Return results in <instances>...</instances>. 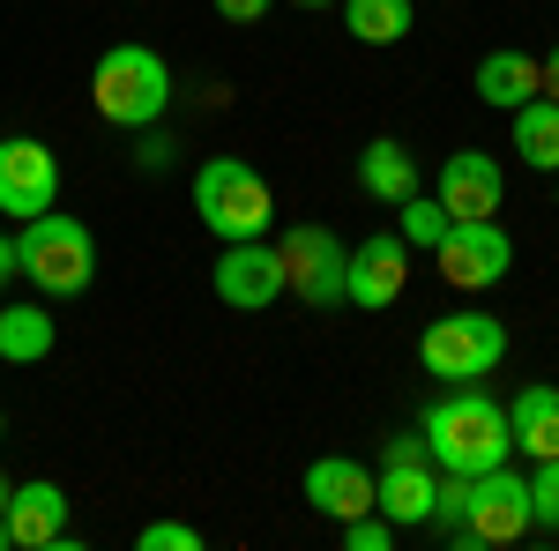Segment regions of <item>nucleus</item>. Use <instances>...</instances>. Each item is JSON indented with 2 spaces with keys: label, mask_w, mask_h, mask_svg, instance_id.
<instances>
[{
  "label": "nucleus",
  "mask_w": 559,
  "mask_h": 551,
  "mask_svg": "<svg viewBox=\"0 0 559 551\" xmlns=\"http://www.w3.org/2000/svg\"><path fill=\"white\" fill-rule=\"evenodd\" d=\"M344 31L358 45H403L411 38V0H336Z\"/></svg>",
  "instance_id": "412c9836"
},
{
  "label": "nucleus",
  "mask_w": 559,
  "mask_h": 551,
  "mask_svg": "<svg viewBox=\"0 0 559 551\" xmlns=\"http://www.w3.org/2000/svg\"><path fill=\"white\" fill-rule=\"evenodd\" d=\"M418 432H426V455H432L440 477H448V469H455V477H485V469H500L508 455H515L508 403H492V395L471 387V381H455L448 395H432Z\"/></svg>",
  "instance_id": "f257e3e1"
},
{
  "label": "nucleus",
  "mask_w": 559,
  "mask_h": 551,
  "mask_svg": "<svg viewBox=\"0 0 559 551\" xmlns=\"http://www.w3.org/2000/svg\"><path fill=\"white\" fill-rule=\"evenodd\" d=\"M306 507L329 514V522L366 514L373 507V469L358 463V455H321V463H306Z\"/></svg>",
  "instance_id": "4468645a"
},
{
  "label": "nucleus",
  "mask_w": 559,
  "mask_h": 551,
  "mask_svg": "<svg viewBox=\"0 0 559 551\" xmlns=\"http://www.w3.org/2000/svg\"><path fill=\"white\" fill-rule=\"evenodd\" d=\"M15 276H23V261H15V239H8V231H0V291H8V284H15Z\"/></svg>",
  "instance_id": "c85d7f7f"
},
{
  "label": "nucleus",
  "mask_w": 559,
  "mask_h": 551,
  "mask_svg": "<svg viewBox=\"0 0 559 551\" xmlns=\"http://www.w3.org/2000/svg\"><path fill=\"white\" fill-rule=\"evenodd\" d=\"M508 358V321L500 313H440L426 321V336H418V366H426L432 381H485L492 366Z\"/></svg>",
  "instance_id": "39448f33"
},
{
  "label": "nucleus",
  "mask_w": 559,
  "mask_h": 551,
  "mask_svg": "<svg viewBox=\"0 0 559 551\" xmlns=\"http://www.w3.org/2000/svg\"><path fill=\"white\" fill-rule=\"evenodd\" d=\"M358 187H366L373 202L395 209V202H411V194H418V157H411L395 134H381V142H366V149H358Z\"/></svg>",
  "instance_id": "f3484780"
},
{
  "label": "nucleus",
  "mask_w": 559,
  "mask_h": 551,
  "mask_svg": "<svg viewBox=\"0 0 559 551\" xmlns=\"http://www.w3.org/2000/svg\"><path fill=\"white\" fill-rule=\"evenodd\" d=\"M210 291L224 298V306H239V313H261V306L284 298V254L261 247V239H231V247L210 261Z\"/></svg>",
  "instance_id": "9b49d317"
},
{
  "label": "nucleus",
  "mask_w": 559,
  "mask_h": 551,
  "mask_svg": "<svg viewBox=\"0 0 559 551\" xmlns=\"http://www.w3.org/2000/svg\"><path fill=\"white\" fill-rule=\"evenodd\" d=\"M388 544H395V522H388L381 507H366V514L344 522V551H388Z\"/></svg>",
  "instance_id": "b1692460"
},
{
  "label": "nucleus",
  "mask_w": 559,
  "mask_h": 551,
  "mask_svg": "<svg viewBox=\"0 0 559 551\" xmlns=\"http://www.w3.org/2000/svg\"><path fill=\"white\" fill-rule=\"evenodd\" d=\"M381 463H432V455H426V432H403V440H388Z\"/></svg>",
  "instance_id": "a878e982"
},
{
  "label": "nucleus",
  "mask_w": 559,
  "mask_h": 551,
  "mask_svg": "<svg viewBox=\"0 0 559 551\" xmlns=\"http://www.w3.org/2000/svg\"><path fill=\"white\" fill-rule=\"evenodd\" d=\"M60 202V157L31 142V134H8L0 142V216H15V224H31Z\"/></svg>",
  "instance_id": "1a4fd4ad"
},
{
  "label": "nucleus",
  "mask_w": 559,
  "mask_h": 551,
  "mask_svg": "<svg viewBox=\"0 0 559 551\" xmlns=\"http://www.w3.org/2000/svg\"><path fill=\"white\" fill-rule=\"evenodd\" d=\"M0 432H8V418H0Z\"/></svg>",
  "instance_id": "473e14b6"
},
{
  "label": "nucleus",
  "mask_w": 559,
  "mask_h": 551,
  "mask_svg": "<svg viewBox=\"0 0 559 551\" xmlns=\"http://www.w3.org/2000/svg\"><path fill=\"white\" fill-rule=\"evenodd\" d=\"M142 551H202V529L194 522H150L142 529Z\"/></svg>",
  "instance_id": "393cba45"
},
{
  "label": "nucleus",
  "mask_w": 559,
  "mask_h": 551,
  "mask_svg": "<svg viewBox=\"0 0 559 551\" xmlns=\"http://www.w3.org/2000/svg\"><path fill=\"white\" fill-rule=\"evenodd\" d=\"M210 8L224 15V23H261V15H269L276 0H210Z\"/></svg>",
  "instance_id": "bb28decb"
},
{
  "label": "nucleus",
  "mask_w": 559,
  "mask_h": 551,
  "mask_svg": "<svg viewBox=\"0 0 559 551\" xmlns=\"http://www.w3.org/2000/svg\"><path fill=\"white\" fill-rule=\"evenodd\" d=\"M432 254H440V276L455 291H492L515 268V239L500 231V216H463V224H448V239Z\"/></svg>",
  "instance_id": "6e6552de"
},
{
  "label": "nucleus",
  "mask_w": 559,
  "mask_h": 551,
  "mask_svg": "<svg viewBox=\"0 0 559 551\" xmlns=\"http://www.w3.org/2000/svg\"><path fill=\"white\" fill-rule=\"evenodd\" d=\"M432 500H440L432 463H381V477H373V507H381L395 529H426Z\"/></svg>",
  "instance_id": "2eb2a0df"
},
{
  "label": "nucleus",
  "mask_w": 559,
  "mask_h": 551,
  "mask_svg": "<svg viewBox=\"0 0 559 551\" xmlns=\"http://www.w3.org/2000/svg\"><path fill=\"white\" fill-rule=\"evenodd\" d=\"M90 105H97V120H112V128H157L165 120V105H173V68H165V52L157 45H105L97 52V68H90Z\"/></svg>",
  "instance_id": "f03ea898"
},
{
  "label": "nucleus",
  "mask_w": 559,
  "mask_h": 551,
  "mask_svg": "<svg viewBox=\"0 0 559 551\" xmlns=\"http://www.w3.org/2000/svg\"><path fill=\"white\" fill-rule=\"evenodd\" d=\"M530 522L559 529V455H545V463L530 469Z\"/></svg>",
  "instance_id": "5701e85b"
},
{
  "label": "nucleus",
  "mask_w": 559,
  "mask_h": 551,
  "mask_svg": "<svg viewBox=\"0 0 559 551\" xmlns=\"http://www.w3.org/2000/svg\"><path fill=\"white\" fill-rule=\"evenodd\" d=\"M432 202L455 216H500V202H508V171H500V157H485V149H455L448 165H440V187H432Z\"/></svg>",
  "instance_id": "f8f14e48"
},
{
  "label": "nucleus",
  "mask_w": 559,
  "mask_h": 551,
  "mask_svg": "<svg viewBox=\"0 0 559 551\" xmlns=\"http://www.w3.org/2000/svg\"><path fill=\"white\" fill-rule=\"evenodd\" d=\"M537 97V60L515 52V45H500V52H485L477 60V105H500V112H515Z\"/></svg>",
  "instance_id": "a211bd4d"
},
{
  "label": "nucleus",
  "mask_w": 559,
  "mask_h": 551,
  "mask_svg": "<svg viewBox=\"0 0 559 551\" xmlns=\"http://www.w3.org/2000/svg\"><path fill=\"white\" fill-rule=\"evenodd\" d=\"M276 254H284V291H299V306H313V313L344 306V261H350V247L329 231V224H292Z\"/></svg>",
  "instance_id": "0eeeda50"
},
{
  "label": "nucleus",
  "mask_w": 559,
  "mask_h": 551,
  "mask_svg": "<svg viewBox=\"0 0 559 551\" xmlns=\"http://www.w3.org/2000/svg\"><path fill=\"white\" fill-rule=\"evenodd\" d=\"M537 89H545V97H552V105H559V38H552V52L537 60Z\"/></svg>",
  "instance_id": "cd10ccee"
},
{
  "label": "nucleus",
  "mask_w": 559,
  "mask_h": 551,
  "mask_svg": "<svg viewBox=\"0 0 559 551\" xmlns=\"http://www.w3.org/2000/svg\"><path fill=\"white\" fill-rule=\"evenodd\" d=\"M52 313L45 306H0V366H45L52 358Z\"/></svg>",
  "instance_id": "6ab92c4d"
},
{
  "label": "nucleus",
  "mask_w": 559,
  "mask_h": 551,
  "mask_svg": "<svg viewBox=\"0 0 559 551\" xmlns=\"http://www.w3.org/2000/svg\"><path fill=\"white\" fill-rule=\"evenodd\" d=\"M8 544H15V537H8V514H0V551H8Z\"/></svg>",
  "instance_id": "c756f323"
},
{
  "label": "nucleus",
  "mask_w": 559,
  "mask_h": 551,
  "mask_svg": "<svg viewBox=\"0 0 559 551\" xmlns=\"http://www.w3.org/2000/svg\"><path fill=\"white\" fill-rule=\"evenodd\" d=\"M448 224H455V216L440 209V202H432V194H411V202H395V231H403V247H411V254H418V247H440V239H448Z\"/></svg>",
  "instance_id": "4be33fe9"
},
{
  "label": "nucleus",
  "mask_w": 559,
  "mask_h": 551,
  "mask_svg": "<svg viewBox=\"0 0 559 551\" xmlns=\"http://www.w3.org/2000/svg\"><path fill=\"white\" fill-rule=\"evenodd\" d=\"M15 261H23V276H31L45 298H75V291H90V276H97V239H90L83 216L45 209L15 231Z\"/></svg>",
  "instance_id": "7ed1b4c3"
},
{
  "label": "nucleus",
  "mask_w": 559,
  "mask_h": 551,
  "mask_svg": "<svg viewBox=\"0 0 559 551\" xmlns=\"http://www.w3.org/2000/svg\"><path fill=\"white\" fill-rule=\"evenodd\" d=\"M537 522H530V477L522 469H485V477H471V507H463V522L448 529L455 544H522Z\"/></svg>",
  "instance_id": "423d86ee"
},
{
  "label": "nucleus",
  "mask_w": 559,
  "mask_h": 551,
  "mask_svg": "<svg viewBox=\"0 0 559 551\" xmlns=\"http://www.w3.org/2000/svg\"><path fill=\"white\" fill-rule=\"evenodd\" d=\"M8 537H15L23 551L68 544V492H60L52 477H31V484H15V492H8Z\"/></svg>",
  "instance_id": "ddd939ff"
},
{
  "label": "nucleus",
  "mask_w": 559,
  "mask_h": 551,
  "mask_svg": "<svg viewBox=\"0 0 559 551\" xmlns=\"http://www.w3.org/2000/svg\"><path fill=\"white\" fill-rule=\"evenodd\" d=\"M411 284V247H403V231H373V239H358L344 261V306L358 313H388L395 298Z\"/></svg>",
  "instance_id": "9d476101"
},
{
  "label": "nucleus",
  "mask_w": 559,
  "mask_h": 551,
  "mask_svg": "<svg viewBox=\"0 0 559 551\" xmlns=\"http://www.w3.org/2000/svg\"><path fill=\"white\" fill-rule=\"evenodd\" d=\"M8 492H15V484H8V477H0V514H8Z\"/></svg>",
  "instance_id": "7c9ffc66"
},
{
  "label": "nucleus",
  "mask_w": 559,
  "mask_h": 551,
  "mask_svg": "<svg viewBox=\"0 0 559 551\" xmlns=\"http://www.w3.org/2000/svg\"><path fill=\"white\" fill-rule=\"evenodd\" d=\"M299 8H336V0H299Z\"/></svg>",
  "instance_id": "2f4dec72"
},
{
  "label": "nucleus",
  "mask_w": 559,
  "mask_h": 551,
  "mask_svg": "<svg viewBox=\"0 0 559 551\" xmlns=\"http://www.w3.org/2000/svg\"><path fill=\"white\" fill-rule=\"evenodd\" d=\"M515 157L530 171H559V105L545 89L530 105H515Z\"/></svg>",
  "instance_id": "aec40b11"
},
{
  "label": "nucleus",
  "mask_w": 559,
  "mask_h": 551,
  "mask_svg": "<svg viewBox=\"0 0 559 551\" xmlns=\"http://www.w3.org/2000/svg\"><path fill=\"white\" fill-rule=\"evenodd\" d=\"M508 432H515V455H530V463H545V455H559V387L552 381H530L508 403Z\"/></svg>",
  "instance_id": "dca6fc26"
},
{
  "label": "nucleus",
  "mask_w": 559,
  "mask_h": 551,
  "mask_svg": "<svg viewBox=\"0 0 559 551\" xmlns=\"http://www.w3.org/2000/svg\"><path fill=\"white\" fill-rule=\"evenodd\" d=\"M194 216H202V231H216L224 247L231 239H261L269 216H276V194H269V179L247 157H210V165L194 171Z\"/></svg>",
  "instance_id": "20e7f679"
}]
</instances>
